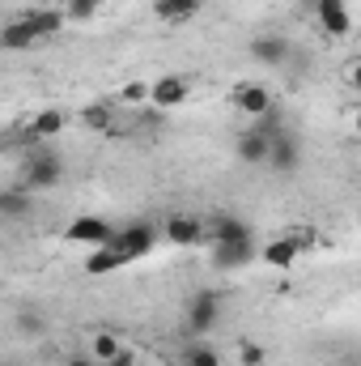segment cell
<instances>
[{
    "label": "cell",
    "mask_w": 361,
    "mask_h": 366,
    "mask_svg": "<svg viewBox=\"0 0 361 366\" xmlns=\"http://www.w3.org/2000/svg\"><path fill=\"white\" fill-rule=\"evenodd\" d=\"M60 175H64L60 154L34 149V154L26 158V167H21V187H26V192H51V187L60 183Z\"/></svg>",
    "instance_id": "cell-1"
},
{
    "label": "cell",
    "mask_w": 361,
    "mask_h": 366,
    "mask_svg": "<svg viewBox=\"0 0 361 366\" xmlns=\"http://www.w3.org/2000/svg\"><path fill=\"white\" fill-rule=\"evenodd\" d=\"M183 320H187V332H191V337H208V332L217 328V320H221V294H217V290H200V294H191Z\"/></svg>",
    "instance_id": "cell-2"
},
{
    "label": "cell",
    "mask_w": 361,
    "mask_h": 366,
    "mask_svg": "<svg viewBox=\"0 0 361 366\" xmlns=\"http://www.w3.org/2000/svg\"><path fill=\"white\" fill-rule=\"evenodd\" d=\"M123 260H145L153 247H158V230L149 226V222H136V226H123L119 234H115V243H111Z\"/></svg>",
    "instance_id": "cell-3"
},
{
    "label": "cell",
    "mask_w": 361,
    "mask_h": 366,
    "mask_svg": "<svg viewBox=\"0 0 361 366\" xmlns=\"http://www.w3.org/2000/svg\"><path fill=\"white\" fill-rule=\"evenodd\" d=\"M162 234H166V243H175V247H200V243H208L204 217H195V213H171V217L162 222Z\"/></svg>",
    "instance_id": "cell-4"
},
{
    "label": "cell",
    "mask_w": 361,
    "mask_h": 366,
    "mask_svg": "<svg viewBox=\"0 0 361 366\" xmlns=\"http://www.w3.org/2000/svg\"><path fill=\"white\" fill-rule=\"evenodd\" d=\"M115 234H119V230H115L106 217H77V222L64 230V239L77 243V247H111Z\"/></svg>",
    "instance_id": "cell-5"
},
{
    "label": "cell",
    "mask_w": 361,
    "mask_h": 366,
    "mask_svg": "<svg viewBox=\"0 0 361 366\" xmlns=\"http://www.w3.org/2000/svg\"><path fill=\"white\" fill-rule=\"evenodd\" d=\"M315 21H319V30L332 34V39H349V34H353L349 0H315Z\"/></svg>",
    "instance_id": "cell-6"
},
{
    "label": "cell",
    "mask_w": 361,
    "mask_h": 366,
    "mask_svg": "<svg viewBox=\"0 0 361 366\" xmlns=\"http://www.w3.org/2000/svg\"><path fill=\"white\" fill-rule=\"evenodd\" d=\"M260 252H255V239H234V243H213V252H208V260H213V269H221V273H234V269H247L251 260H255Z\"/></svg>",
    "instance_id": "cell-7"
},
{
    "label": "cell",
    "mask_w": 361,
    "mask_h": 366,
    "mask_svg": "<svg viewBox=\"0 0 361 366\" xmlns=\"http://www.w3.org/2000/svg\"><path fill=\"white\" fill-rule=\"evenodd\" d=\"M268 167L276 175H289V171H298L302 167V141L285 128L280 137H272V154H268Z\"/></svg>",
    "instance_id": "cell-8"
},
{
    "label": "cell",
    "mask_w": 361,
    "mask_h": 366,
    "mask_svg": "<svg viewBox=\"0 0 361 366\" xmlns=\"http://www.w3.org/2000/svg\"><path fill=\"white\" fill-rule=\"evenodd\" d=\"M204 230H208V247L213 243H234V239H251V226L234 213H208L204 217Z\"/></svg>",
    "instance_id": "cell-9"
},
{
    "label": "cell",
    "mask_w": 361,
    "mask_h": 366,
    "mask_svg": "<svg viewBox=\"0 0 361 366\" xmlns=\"http://www.w3.org/2000/svg\"><path fill=\"white\" fill-rule=\"evenodd\" d=\"M234 107H238V115H251V119H260V115H268L272 107V90L268 86H260V81H243L238 90H234Z\"/></svg>",
    "instance_id": "cell-10"
},
{
    "label": "cell",
    "mask_w": 361,
    "mask_h": 366,
    "mask_svg": "<svg viewBox=\"0 0 361 366\" xmlns=\"http://www.w3.org/2000/svg\"><path fill=\"white\" fill-rule=\"evenodd\" d=\"M64 124H68V115L60 111V107H47V111H39L30 124H26V141L30 145H43V141H56L60 132H64Z\"/></svg>",
    "instance_id": "cell-11"
},
{
    "label": "cell",
    "mask_w": 361,
    "mask_h": 366,
    "mask_svg": "<svg viewBox=\"0 0 361 366\" xmlns=\"http://www.w3.org/2000/svg\"><path fill=\"white\" fill-rule=\"evenodd\" d=\"M187 94H191V81L171 73V77H158L153 81V98L149 102H153V111H175V107L187 102Z\"/></svg>",
    "instance_id": "cell-12"
},
{
    "label": "cell",
    "mask_w": 361,
    "mask_h": 366,
    "mask_svg": "<svg viewBox=\"0 0 361 366\" xmlns=\"http://www.w3.org/2000/svg\"><path fill=\"white\" fill-rule=\"evenodd\" d=\"M234 149H238V162H247V167H268V154H272V137H264L255 124L234 141Z\"/></svg>",
    "instance_id": "cell-13"
},
{
    "label": "cell",
    "mask_w": 361,
    "mask_h": 366,
    "mask_svg": "<svg viewBox=\"0 0 361 366\" xmlns=\"http://www.w3.org/2000/svg\"><path fill=\"white\" fill-rule=\"evenodd\" d=\"M251 56H255L260 64L285 69V64H289V56H293V47H289V39H280V34H260V39L251 43Z\"/></svg>",
    "instance_id": "cell-14"
},
{
    "label": "cell",
    "mask_w": 361,
    "mask_h": 366,
    "mask_svg": "<svg viewBox=\"0 0 361 366\" xmlns=\"http://www.w3.org/2000/svg\"><path fill=\"white\" fill-rule=\"evenodd\" d=\"M21 17L30 21V30H34L39 39H56V34L64 30V21H68L64 9H47V4H43V9H26Z\"/></svg>",
    "instance_id": "cell-15"
},
{
    "label": "cell",
    "mask_w": 361,
    "mask_h": 366,
    "mask_svg": "<svg viewBox=\"0 0 361 366\" xmlns=\"http://www.w3.org/2000/svg\"><path fill=\"white\" fill-rule=\"evenodd\" d=\"M30 213H34V192H26L21 183H13V187L0 192V217L21 222V217H30Z\"/></svg>",
    "instance_id": "cell-16"
},
{
    "label": "cell",
    "mask_w": 361,
    "mask_h": 366,
    "mask_svg": "<svg viewBox=\"0 0 361 366\" xmlns=\"http://www.w3.org/2000/svg\"><path fill=\"white\" fill-rule=\"evenodd\" d=\"M195 13H204V0H153V17L166 26H183Z\"/></svg>",
    "instance_id": "cell-17"
},
{
    "label": "cell",
    "mask_w": 361,
    "mask_h": 366,
    "mask_svg": "<svg viewBox=\"0 0 361 366\" xmlns=\"http://www.w3.org/2000/svg\"><path fill=\"white\" fill-rule=\"evenodd\" d=\"M34 43H39V34L30 30V21H26V17L4 21V30H0V47H4V51H30Z\"/></svg>",
    "instance_id": "cell-18"
},
{
    "label": "cell",
    "mask_w": 361,
    "mask_h": 366,
    "mask_svg": "<svg viewBox=\"0 0 361 366\" xmlns=\"http://www.w3.org/2000/svg\"><path fill=\"white\" fill-rule=\"evenodd\" d=\"M260 256L268 260L272 269H293V264H298V256H302V247H298L293 239H272Z\"/></svg>",
    "instance_id": "cell-19"
},
{
    "label": "cell",
    "mask_w": 361,
    "mask_h": 366,
    "mask_svg": "<svg viewBox=\"0 0 361 366\" xmlns=\"http://www.w3.org/2000/svg\"><path fill=\"white\" fill-rule=\"evenodd\" d=\"M128 260L115 252V247H93L90 256H86V273L90 277H106V273H115V269H123Z\"/></svg>",
    "instance_id": "cell-20"
},
{
    "label": "cell",
    "mask_w": 361,
    "mask_h": 366,
    "mask_svg": "<svg viewBox=\"0 0 361 366\" xmlns=\"http://www.w3.org/2000/svg\"><path fill=\"white\" fill-rule=\"evenodd\" d=\"M183 366H221V354H217L204 337H195V341L183 350Z\"/></svg>",
    "instance_id": "cell-21"
},
{
    "label": "cell",
    "mask_w": 361,
    "mask_h": 366,
    "mask_svg": "<svg viewBox=\"0 0 361 366\" xmlns=\"http://www.w3.org/2000/svg\"><path fill=\"white\" fill-rule=\"evenodd\" d=\"M119 350H123V341H119L115 332H98V337L90 341V358H98L102 366L115 362V358H119Z\"/></svg>",
    "instance_id": "cell-22"
},
{
    "label": "cell",
    "mask_w": 361,
    "mask_h": 366,
    "mask_svg": "<svg viewBox=\"0 0 361 366\" xmlns=\"http://www.w3.org/2000/svg\"><path fill=\"white\" fill-rule=\"evenodd\" d=\"M81 124H86L90 132H106V128H111V107H106V102H90V107L81 111Z\"/></svg>",
    "instance_id": "cell-23"
},
{
    "label": "cell",
    "mask_w": 361,
    "mask_h": 366,
    "mask_svg": "<svg viewBox=\"0 0 361 366\" xmlns=\"http://www.w3.org/2000/svg\"><path fill=\"white\" fill-rule=\"evenodd\" d=\"M64 13H68V21H93L102 13V0H68Z\"/></svg>",
    "instance_id": "cell-24"
},
{
    "label": "cell",
    "mask_w": 361,
    "mask_h": 366,
    "mask_svg": "<svg viewBox=\"0 0 361 366\" xmlns=\"http://www.w3.org/2000/svg\"><path fill=\"white\" fill-rule=\"evenodd\" d=\"M128 107H141V102H149L153 98V81H132V86H123V94H119Z\"/></svg>",
    "instance_id": "cell-25"
},
{
    "label": "cell",
    "mask_w": 361,
    "mask_h": 366,
    "mask_svg": "<svg viewBox=\"0 0 361 366\" xmlns=\"http://www.w3.org/2000/svg\"><path fill=\"white\" fill-rule=\"evenodd\" d=\"M238 362L243 366H264L268 362V350L255 345V341H243V345H238Z\"/></svg>",
    "instance_id": "cell-26"
},
{
    "label": "cell",
    "mask_w": 361,
    "mask_h": 366,
    "mask_svg": "<svg viewBox=\"0 0 361 366\" xmlns=\"http://www.w3.org/2000/svg\"><path fill=\"white\" fill-rule=\"evenodd\" d=\"M17 328H21L26 337H43V332H47V320H43L39 311H26V315L17 320Z\"/></svg>",
    "instance_id": "cell-27"
},
{
    "label": "cell",
    "mask_w": 361,
    "mask_h": 366,
    "mask_svg": "<svg viewBox=\"0 0 361 366\" xmlns=\"http://www.w3.org/2000/svg\"><path fill=\"white\" fill-rule=\"evenodd\" d=\"M255 128H260L264 137H280V132H285V119H280V111L272 107L268 115H260V119H255Z\"/></svg>",
    "instance_id": "cell-28"
},
{
    "label": "cell",
    "mask_w": 361,
    "mask_h": 366,
    "mask_svg": "<svg viewBox=\"0 0 361 366\" xmlns=\"http://www.w3.org/2000/svg\"><path fill=\"white\" fill-rule=\"evenodd\" d=\"M106 366H141V362H136V350H128V345H123V350H119V358H115V362H106Z\"/></svg>",
    "instance_id": "cell-29"
},
{
    "label": "cell",
    "mask_w": 361,
    "mask_h": 366,
    "mask_svg": "<svg viewBox=\"0 0 361 366\" xmlns=\"http://www.w3.org/2000/svg\"><path fill=\"white\" fill-rule=\"evenodd\" d=\"M289 239H293L302 252H310V247H315V234H310V230H298V234H289Z\"/></svg>",
    "instance_id": "cell-30"
},
{
    "label": "cell",
    "mask_w": 361,
    "mask_h": 366,
    "mask_svg": "<svg viewBox=\"0 0 361 366\" xmlns=\"http://www.w3.org/2000/svg\"><path fill=\"white\" fill-rule=\"evenodd\" d=\"M345 77H349V86L361 94V60H353V64H349V73H345Z\"/></svg>",
    "instance_id": "cell-31"
},
{
    "label": "cell",
    "mask_w": 361,
    "mask_h": 366,
    "mask_svg": "<svg viewBox=\"0 0 361 366\" xmlns=\"http://www.w3.org/2000/svg\"><path fill=\"white\" fill-rule=\"evenodd\" d=\"M64 366H98V358H86V354H77V358H68Z\"/></svg>",
    "instance_id": "cell-32"
},
{
    "label": "cell",
    "mask_w": 361,
    "mask_h": 366,
    "mask_svg": "<svg viewBox=\"0 0 361 366\" xmlns=\"http://www.w3.org/2000/svg\"><path fill=\"white\" fill-rule=\"evenodd\" d=\"M353 128H357V137H361V107L353 111Z\"/></svg>",
    "instance_id": "cell-33"
},
{
    "label": "cell",
    "mask_w": 361,
    "mask_h": 366,
    "mask_svg": "<svg viewBox=\"0 0 361 366\" xmlns=\"http://www.w3.org/2000/svg\"><path fill=\"white\" fill-rule=\"evenodd\" d=\"M357 222H361V209H357Z\"/></svg>",
    "instance_id": "cell-34"
}]
</instances>
